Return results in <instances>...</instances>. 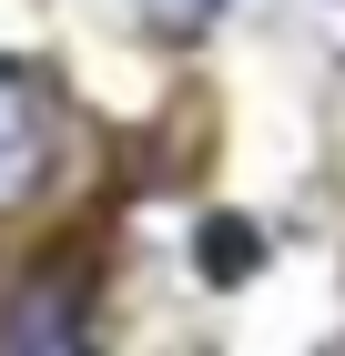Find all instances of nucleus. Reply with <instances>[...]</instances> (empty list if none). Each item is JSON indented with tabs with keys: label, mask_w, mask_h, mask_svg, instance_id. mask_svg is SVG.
I'll use <instances>...</instances> for the list:
<instances>
[{
	"label": "nucleus",
	"mask_w": 345,
	"mask_h": 356,
	"mask_svg": "<svg viewBox=\"0 0 345 356\" xmlns=\"http://www.w3.org/2000/svg\"><path fill=\"white\" fill-rule=\"evenodd\" d=\"M61 153V92L51 72H31V61L0 51V204H21Z\"/></svg>",
	"instance_id": "nucleus-1"
},
{
	"label": "nucleus",
	"mask_w": 345,
	"mask_h": 356,
	"mask_svg": "<svg viewBox=\"0 0 345 356\" xmlns=\"http://www.w3.org/2000/svg\"><path fill=\"white\" fill-rule=\"evenodd\" d=\"M162 10H173V21H193V10H213V0H162Z\"/></svg>",
	"instance_id": "nucleus-2"
}]
</instances>
